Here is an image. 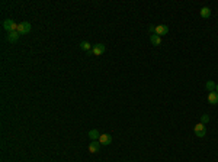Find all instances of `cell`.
<instances>
[{
    "label": "cell",
    "instance_id": "cell-15",
    "mask_svg": "<svg viewBox=\"0 0 218 162\" xmlns=\"http://www.w3.org/2000/svg\"><path fill=\"white\" fill-rule=\"evenodd\" d=\"M208 122H209V116H208V114H202L201 123H202V124H207Z\"/></svg>",
    "mask_w": 218,
    "mask_h": 162
},
{
    "label": "cell",
    "instance_id": "cell-17",
    "mask_svg": "<svg viewBox=\"0 0 218 162\" xmlns=\"http://www.w3.org/2000/svg\"><path fill=\"white\" fill-rule=\"evenodd\" d=\"M215 91H217V93H218V84H217V87H215Z\"/></svg>",
    "mask_w": 218,
    "mask_h": 162
},
{
    "label": "cell",
    "instance_id": "cell-4",
    "mask_svg": "<svg viewBox=\"0 0 218 162\" xmlns=\"http://www.w3.org/2000/svg\"><path fill=\"white\" fill-rule=\"evenodd\" d=\"M105 45L103 44H96V45H93V49H92V54L93 55H96V56H99V55H102L103 52H105Z\"/></svg>",
    "mask_w": 218,
    "mask_h": 162
},
{
    "label": "cell",
    "instance_id": "cell-14",
    "mask_svg": "<svg viewBox=\"0 0 218 162\" xmlns=\"http://www.w3.org/2000/svg\"><path fill=\"white\" fill-rule=\"evenodd\" d=\"M205 87H207V90L209 91V93H211V91H215V87H217V84L214 83V81H207V85H205Z\"/></svg>",
    "mask_w": 218,
    "mask_h": 162
},
{
    "label": "cell",
    "instance_id": "cell-3",
    "mask_svg": "<svg viewBox=\"0 0 218 162\" xmlns=\"http://www.w3.org/2000/svg\"><path fill=\"white\" fill-rule=\"evenodd\" d=\"M193 132L198 138H204L205 135H207V128H205V124H202V123H198L195 128H193Z\"/></svg>",
    "mask_w": 218,
    "mask_h": 162
},
{
    "label": "cell",
    "instance_id": "cell-1",
    "mask_svg": "<svg viewBox=\"0 0 218 162\" xmlns=\"http://www.w3.org/2000/svg\"><path fill=\"white\" fill-rule=\"evenodd\" d=\"M3 29H5L7 34L13 32V31H17V23L15 20H12V19H6L5 22H3Z\"/></svg>",
    "mask_w": 218,
    "mask_h": 162
},
{
    "label": "cell",
    "instance_id": "cell-8",
    "mask_svg": "<svg viewBox=\"0 0 218 162\" xmlns=\"http://www.w3.org/2000/svg\"><path fill=\"white\" fill-rule=\"evenodd\" d=\"M167 32H169L167 25H159V26H156V35H159V36L167 35Z\"/></svg>",
    "mask_w": 218,
    "mask_h": 162
},
{
    "label": "cell",
    "instance_id": "cell-9",
    "mask_svg": "<svg viewBox=\"0 0 218 162\" xmlns=\"http://www.w3.org/2000/svg\"><path fill=\"white\" fill-rule=\"evenodd\" d=\"M208 101H209L211 104H218V93L217 91H211V93L208 94Z\"/></svg>",
    "mask_w": 218,
    "mask_h": 162
},
{
    "label": "cell",
    "instance_id": "cell-5",
    "mask_svg": "<svg viewBox=\"0 0 218 162\" xmlns=\"http://www.w3.org/2000/svg\"><path fill=\"white\" fill-rule=\"evenodd\" d=\"M19 38H21V34L17 31H13V32L7 34V42H10V44H16L19 41Z\"/></svg>",
    "mask_w": 218,
    "mask_h": 162
},
{
    "label": "cell",
    "instance_id": "cell-7",
    "mask_svg": "<svg viewBox=\"0 0 218 162\" xmlns=\"http://www.w3.org/2000/svg\"><path fill=\"white\" fill-rule=\"evenodd\" d=\"M99 143H101V145H103V146L111 145V143H112V136L109 133L101 135V138H99Z\"/></svg>",
    "mask_w": 218,
    "mask_h": 162
},
{
    "label": "cell",
    "instance_id": "cell-11",
    "mask_svg": "<svg viewBox=\"0 0 218 162\" xmlns=\"http://www.w3.org/2000/svg\"><path fill=\"white\" fill-rule=\"evenodd\" d=\"M89 138L92 140H99V138H101V133H99V130L98 129H92V130H89Z\"/></svg>",
    "mask_w": 218,
    "mask_h": 162
},
{
    "label": "cell",
    "instance_id": "cell-13",
    "mask_svg": "<svg viewBox=\"0 0 218 162\" xmlns=\"http://www.w3.org/2000/svg\"><path fill=\"white\" fill-rule=\"evenodd\" d=\"M201 16L204 19H208V17L211 16V9L209 7H202L201 9Z\"/></svg>",
    "mask_w": 218,
    "mask_h": 162
},
{
    "label": "cell",
    "instance_id": "cell-10",
    "mask_svg": "<svg viewBox=\"0 0 218 162\" xmlns=\"http://www.w3.org/2000/svg\"><path fill=\"white\" fill-rule=\"evenodd\" d=\"M78 46H80V48H82V49L83 51H86V52H92V49H93V46H92V45H90V42H87V41H83V42H80V44H78Z\"/></svg>",
    "mask_w": 218,
    "mask_h": 162
},
{
    "label": "cell",
    "instance_id": "cell-12",
    "mask_svg": "<svg viewBox=\"0 0 218 162\" xmlns=\"http://www.w3.org/2000/svg\"><path fill=\"white\" fill-rule=\"evenodd\" d=\"M150 42L154 45V46H159V45L162 44V36H159V35H151Z\"/></svg>",
    "mask_w": 218,
    "mask_h": 162
},
{
    "label": "cell",
    "instance_id": "cell-6",
    "mask_svg": "<svg viewBox=\"0 0 218 162\" xmlns=\"http://www.w3.org/2000/svg\"><path fill=\"white\" fill-rule=\"evenodd\" d=\"M99 151H101V143H99V140H92L89 143V152L90 153H98Z\"/></svg>",
    "mask_w": 218,
    "mask_h": 162
},
{
    "label": "cell",
    "instance_id": "cell-16",
    "mask_svg": "<svg viewBox=\"0 0 218 162\" xmlns=\"http://www.w3.org/2000/svg\"><path fill=\"white\" fill-rule=\"evenodd\" d=\"M148 31H150V32H156V26H150Z\"/></svg>",
    "mask_w": 218,
    "mask_h": 162
},
{
    "label": "cell",
    "instance_id": "cell-2",
    "mask_svg": "<svg viewBox=\"0 0 218 162\" xmlns=\"http://www.w3.org/2000/svg\"><path fill=\"white\" fill-rule=\"evenodd\" d=\"M32 31V26L29 22H22V23H17V32L21 35H25V34H29Z\"/></svg>",
    "mask_w": 218,
    "mask_h": 162
}]
</instances>
